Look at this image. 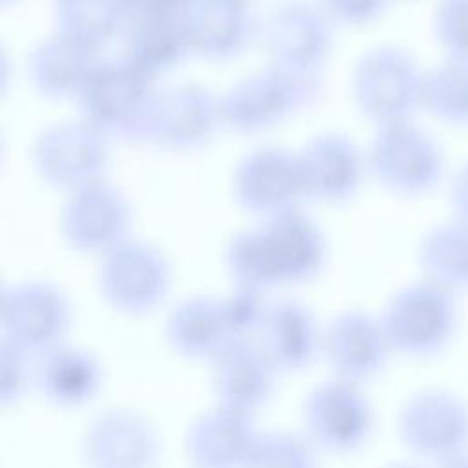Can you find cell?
<instances>
[{
  "mask_svg": "<svg viewBox=\"0 0 468 468\" xmlns=\"http://www.w3.org/2000/svg\"><path fill=\"white\" fill-rule=\"evenodd\" d=\"M168 285L170 267L152 247L124 241L106 252L101 289L115 309L124 313L150 311L165 298Z\"/></svg>",
  "mask_w": 468,
  "mask_h": 468,
  "instance_id": "11",
  "label": "cell"
},
{
  "mask_svg": "<svg viewBox=\"0 0 468 468\" xmlns=\"http://www.w3.org/2000/svg\"><path fill=\"white\" fill-rule=\"evenodd\" d=\"M223 307L236 338H247L249 333L258 331L269 305L261 300V291L238 285L236 292L223 298Z\"/></svg>",
  "mask_w": 468,
  "mask_h": 468,
  "instance_id": "33",
  "label": "cell"
},
{
  "mask_svg": "<svg viewBox=\"0 0 468 468\" xmlns=\"http://www.w3.org/2000/svg\"><path fill=\"white\" fill-rule=\"evenodd\" d=\"M166 338L181 355L192 358H216L230 342L238 340L223 298L197 296L181 302L166 322Z\"/></svg>",
  "mask_w": 468,
  "mask_h": 468,
  "instance_id": "23",
  "label": "cell"
},
{
  "mask_svg": "<svg viewBox=\"0 0 468 468\" xmlns=\"http://www.w3.org/2000/svg\"><path fill=\"white\" fill-rule=\"evenodd\" d=\"M322 351L338 378L356 384L375 377L393 349L380 318L349 311L331 322L322 338Z\"/></svg>",
  "mask_w": 468,
  "mask_h": 468,
  "instance_id": "17",
  "label": "cell"
},
{
  "mask_svg": "<svg viewBox=\"0 0 468 468\" xmlns=\"http://www.w3.org/2000/svg\"><path fill=\"white\" fill-rule=\"evenodd\" d=\"M435 29L450 57L468 62V0H442L435 16Z\"/></svg>",
  "mask_w": 468,
  "mask_h": 468,
  "instance_id": "31",
  "label": "cell"
},
{
  "mask_svg": "<svg viewBox=\"0 0 468 468\" xmlns=\"http://www.w3.org/2000/svg\"><path fill=\"white\" fill-rule=\"evenodd\" d=\"M428 282L457 291L468 287V225L459 221L431 230L419 250Z\"/></svg>",
  "mask_w": 468,
  "mask_h": 468,
  "instance_id": "28",
  "label": "cell"
},
{
  "mask_svg": "<svg viewBox=\"0 0 468 468\" xmlns=\"http://www.w3.org/2000/svg\"><path fill=\"white\" fill-rule=\"evenodd\" d=\"M441 468H468V455H459L453 459H448L444 463H441Z\"/></svg>",
  "mask_w": 468,
  "mask_h": 468,
  "instance_id": "37",
  "label": "cell"
},
{
  "mask_svg": "<svg viewBox=\"0 0 468 468\" xmlns=\"http://www.w3.org/2000/svg\"><path fill=\"white\" fill-rule=\"evenodd\" d=\"M316 91L311 73L271 66L227 91L219 101L221 121L241 132L263 130L309 106Z\"/></svg>",
  "mask_w": 468,
  "mask_h": 468,
  "instance_id": "3",
  "label": "cell"
},
{
  "mask_svg": "<svg viewBox=\"0 0 468 468\" xmlns=\"http://www.w3.org/2000/svg\"><path fill=\"white\" fill-rule=\"evenodd\" d=\"M307 196L324 201L351 197L360 183L362 163L351 141L336 133L313 139L300 154Z\"/></svg>",
  "mask_w": 468,
  "mask_h": 468,
  "instance_id": "22",
  "label": "cell"
},
{
  "mask_svg": "<svg viewBox=\"0 0 468 468\" xmlns=\"http://www.w3.org/2000/svg\"><path fill=\"white\" fill-rule=\"evenodd\" d=\"M106 159L104 133L88 122L49 128L35 144V166L42 179L62 188L99 183Z\"/></svg>",
  "mask_w": 468,
  "mask_h": 468,
  "instance_id": "12",
  "label": "cell"
},
{
  "mask_svg": "<svg viewBox=\"0 0 468 468\" xmlns=\"http://www.w3.org/2000/svg\"><path fill=\"white\" fill-rule=\"evenodd\" d=\"M399 433L417 455L441 463L464 455L468 448V404L442 389L422 391L404 404Z\"/></svg>",
  "mask_w": 468,
  "mask_h": 468,
  "instance_id": "6",
  "label": "cell"
},
{
  "mask_svg": "<svg viewBox=\"0 0 468 468\" xmlns=\"http://www.w3.org/2000/svg\"><path fill=\"white\" fill-rule=\"evenodd\" d=\"M258 435L250 413L218 404L188 428L186 453L196 468H245Z\"/></svg>",
  "mask_w": 468,
  "mask_h": 468,
  "instance_id": "18",
  "label": "cell"
},
{
  "mask_svg": "<svg viewBox=\"0 0 468 468\" xmlns=\"http://www.w3.org/2000/svg\"><path fill=\"white\" fill-rule=\"evenodd\" d=\"M27 66L38 91L49 97H79L97 62L93 51L58 35L40 44Z\"/></svg>",
  "mask_w": 468,
  "mask_h": 468,
  "instance_id": "26",
  "label": "cell"
},
{
  "mask_svg": "<svg viewBox=\"0 0 468 468\" xmlns=\"http://www.w3.org/2000/svg\"><path fill=\"white\" fill-rule=\"evenodd\" d=\"M234 188L245 208L267 218L292 212L307 197L300 155L282 148L250 152L236 170Z\"/></svg>",
  "mask_w": 468,
  "mask_h": 468,
  "instance_id": "10",
  "label": "cell"
},
{
  "mask_svg": "<svg viewBox=\"0 0 468 468\" xmlns=\"http://www.w3.org/2000/svg\"><path fill=\"white\" fill-rule=\"evenodd\" d=\"M260 347L276 369H300L322 351V338L314 316L296 302L269 305L258 327Z\"/></svg>",
  "mask_w": 468,
  "mask_h": 468,
  "instance_id": "21",
  "label": "cell"
},
{
  "mask_svg": "<svg viewBox=\"0 0 468 468\" xmlns=\"http://www.w3.org/2000/svg\"><path fill=\"white\" fill-rule=\"evenodd\" d=\"M130 208L124 197L104 183L75 190L62 214L66 239L90 252H110L124 243Z\"/></svg>",
  "mask_w": 468,
  "mask_h": 468,
  "instance_id": "16",
  "label": "cell"
},
{
  "mask_svg": "<svg viewBox=\"0 0 468 468\" xmlns=\"http://www.w3.org/2000/svg\"><path fill=\"white\" fill-rule=\"evenodd\" d=\"M31 353L2 338L0 347V399L4 404L16 400L31 380H35V364Z\"/></svg>",
  "mask_w": 468,
  "mask_h": 468,
  "instance_id": "32",
  "label": "cell"
},
{
  "mask_svg": "<svg viewBox=\"0 0 468 468\" xmlns=\"http://www.w3.org/2000/svg\"><path fill=\"white\" fill-rule=\"evenodd\" d=\"M35 382L46 399L62 406H77L97 393L101 367L88 351L58 344L38 355Z\"/></svg>",
  "mask_w": 468,
  "mask_h": 468,
  "instance_id": "25",
  "label": "cell"
},
{
  "mask_svg": "<svg viewBox=\"0 0 468 468\" xmlns=\"http://www.w3.org/2000/svg\"><path fill=\"white\" fill-rule=\"evenodd\" d=\"M371 168L384 186L419 194L437 183L442 159L435 143L404 121L380 126L371 148Z\"/></svg>",
  "mask_w": 468,
  "mask_h": 468,
  "instance_id": "9",
  "label": "cell"
},
{
  "mask_svg": "<svg viewBox=\"0 0 468 468\" xmlns=\"http://www.w3.org/2000/svg\"><path fill=\"white\" fill-rule=\"evenodd\" d=\"M452 205L459 221L468 225V165L463 166L452 185Z\"/></svg>",
  "mask_w": 468,
  "mask_h": 468,
  "instance_id": "36",
  "label": "cell"
},
{
  "mask_svg": "<svg viewBox=\"0 0 468 468\" xmlns=\"http://www.w3.org/2000/svg\"><path fill=\"white\" fill-rule=\"evenodd\" d=\"M245 468H316L309 444L287 431L260 433Z\"/></svg>",
  "mask_w": 468,
  "mask_h": 468,
  "instance_id": "30",
  "label": "cell"
},
{
  "mask_svg": "<svg viewBox=\"0 0 468 468\" xmlns=\"http://www.w3.org/2000/svg\"><path fill=\"white\" fill-rule=\"evenodd\" d=\"M303 424L318 446L353 452L371 433L373 411L355 382L335 377L318 384L305 399Z\"/></svg>",
  "mask_w": 468,
  "mask_h": 468,
  "instance_id": "7",
  "label": "cell"
},
{
  "mask_svg": "<svg viewBox=\"0 0 468 468\" xmlns=\"http://www.w3.org/2000/svg\"><path fill=\"white\" fill-rule=\"evenodd\" d=\"M69 325V303L64 294L40 282L11 285L2 294L4 340L44 353L60 344Z\"/></svg>",
  "mask_w": 468,
  "mask_h": 468,
  "instance_id": "8",
  "label": "cell"
},
{
  "mask_svg": "<svg viewBox=\"0 0 468 468\" xmlns=\"http://www.w3.org/2000/svg\"><path fill=\"white\" fill-rule=\"evenodd\" d=\"M126 58L154 77L190 53L181 15H130L124 26Z\"/></svg>",
  "mask_w": 468,
  "mask_h": 468,
  "instance_id": "24",
  "label": "cell"
},
{
  "mask_svg": "<svg viewBox=\"0 0 468 468\" xmlns=\"http://www.w3.org/2000/svg\"><path fill=\"white\" fill-rule=\"evenodd\" d=\"M154 99L152 77L128 58L97 62L79 93L86 122L119 137H144Z\"/></svg>",
  "mask_w": 468,
  "mask_h": 468,
  "instance_id": "2",
  "label": "cell"
},
{
  "mask_svg": "<svg viewBox=\"0 0 468 468\" xmlns=\"http://www.w3.org/2000/svg\"><path fill=\"white\" fill-rule=\"evenodd\" d=\"M422 80L415 62L400 49L367 53L355 71V99L380 126L404 122L422 104Z\"/></svg>",
  "mask_w": 468,
  "mask_h": 468,
  "instance_id": "5",
  "label": "cell"
},
{
  "mask_svg": "<svg viewBox=\"0 0 468 468\" xmlns=\"http://www.w3.org/2000/svg\"><path fill=\"white\" fill-rule=\"evenodd\" d=\"M388 0H324L325 9L338 20L362 24L377 18Z\"/></svg>",
  "mask_w": 468,
  "mask_h": 468,
  "instance_id": "34",
  "label": "cell"
},
{
  "mask_svg": "<svg viewBox=\"0 0 468 468\" xmlns=\"http://www.w3.org/2000/svg\"><path fill=\"white\" fill-rule=\"evenodd\" d=\"M322 261V234L298 210L267 218L260 229L236 236L229 249L238 285L256 291L303 282L320 271Z\"/></svg>",
  "mask_w": 468,
  "mask_h": 468,
  "instance_id": "1",
  "label": "cell"
},
{
  "mask_svg": "<svg viewBox=\"0 0 468 468\" xmlns=\"http://www.w3.org/2000/svg\"><path fill=\"white\" fill-rule=\"evenodd\" d=\"M261 42L274 66L311 73L327 55L331 27L311 4L291 2L276 7L261 26Z\"/></svg>",
  "mask_w": 468,
  "mask_h": 468,
  "instance_id": "13",
  "label": "cell"
},
{
  "mask_svg": "<svg viewBox=\"0 0 468 468\" xmlns=\"http://www.w3.org/2000/svg\"><path fill=\"white\" fill-rule=\"evenodd\" d=\"M190 0H124L130 15H181Z\"/></svg>",
  "mask_w": 468,
  "mask_h": 468,
  "instance_id": "35",
  "label": "cell"
},
{
  "mask_svg": "<svg viewBox=\"0 0 468 468\" xmlns=\"http://www.w3.org/2000/svg\"><path fill=\"white\" fill-rule=\"evenodd\" d=\"M181 20L190 51L207 58L238 55L252 35L245 0H190Z\"/></svg>",
  "mask_w": 468,
  "mask_h": 468,
  "instance_id": "20",
  "label": "cell"
},
{
  "mask_svg": "<svg viewBox=\"0 0 468 468\" xmlns=\"http://www.w3.org/2000/svg\"><path fill=\"white\" fill-rule=\"evenodd\" d=\"M221 121V104L199 86H176L155 93L144 137L168 148L203 144Z\"/></svg>",
  "mask_w": 468,
  "mask_h": 468,
  "instance_id": "14",
  "label": "cell"
},
{
  "mask_svg": "<svg viewBox=\"0 0 468 468\" xmlns=\"http://www.w3.org/2000/svg\"><path fill=\"white\" fill-rule=\"evenodd\" d=\"M422 104L450 122H468V62L450 58L422 80Z\"/></svg>",
  "mask_w": 468,
  "mask_h": 468,
  "instance_id": "29",
  "label": "cell"
},
{
  "mask_svg": "<svg viewBox=\"0 0 468 468\" xmlns=\"http://www.w3.org/2000/svg\"><path fill=\"white\" fill-rule=\"evenodd\" d=\"M82 452L91 468H154L159 441L152 424L141 415L110 410L86 430Z\"/></svg>",
  "mask_w": 468,
  "mask_h": 468,
  "instance_id": "15",
  "label": "cell"
},
{
  "mask_svg": "<svg viewBox=\"0 0 468 468\" xmlns=\"http://www.w3.org/2000/svg\"><path fill=\"white\" fill-rule=\"evenodd\" d=\"M380 320L391 349L410 356L442 351L457 325L452 292L428 280L399 291Z\"/></svg>",
  "mask_w": 468,
  "mask_h": 468,
  "instance_id": "4",
  "label": "cell"
},
{
  "mask_svg": "<svg viewBox=\"0 0 468 468\" xmlns=\"http://www.w3.org/2000/svg\"><path fill=\"white\" fill-rule=\"evenodd\" d=\"M124 0H58V35L97 53L128 22Z\"/></svg>",
  "mask_w": 468,
  "mask_h": 468,
  "instance_id": "27",
  "label": "cell"
},
{
  "mask_svg": "<svg viewBox=\"0 0 468 468\" xmlns=\"http://www.w3.org/2000/svg\"><path fill=\"white\" fill-rule=\"evenodd\" d=\"M389 468H411V466H404V464H395V466H389Z\"/></svg>",
  "mask_w": 468,
  "mask_h": 468,
  "instance_id": "38",
  "label": "cell"
},
{
  "mask_svg": "<svg viewBox=\"0 0 468 468\" xmlns=\"http://www.w3.org/2000/svg\"><path fill=\"white\" fill-rule=\"evenodd\" d=\"M212 362V384L218 404L250 413L271 397L278 369L260 344L238 338Z\"/></svg>",
  "mask_w": 468,
  "mask_h": 468,
  "instance_id": "19",
  "label": "cell"
}]
</instances>
